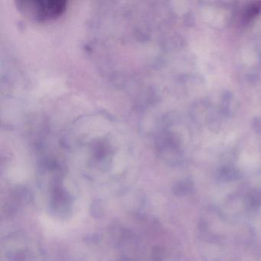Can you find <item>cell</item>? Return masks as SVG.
Instances as JSON below:
<instances>
[{
    "label": "cell",
    "mask_w": 261,
    "mask_h": 261,
    "mask_svg": "<svg viewBox=\"0 0 261 261\" xmlns=\"http://www.w3.org/2000/svg\"><path fill=\"white\" fill-rule=\"evenodd\" d=\"M19 9L37 21H48L59 17L66 10L67 2L51 1H23L18 3Z\"/></svg>",
    "instance_id": "obj_1"
},
{
    "label": "cell",
    "mask_w": 261,
    "mask_h": 261,
    "mask_svg": "<svg viewBox=\"0 0 261 261\" xmlns=\"http://www.w3.org/2000/svg\"><path fill=\"white\" fill-rule=\"evenodd\" d=\"M261 13V1L253 2L248 5L243 13L242 22L247 24L257 17Z\"/></svg>",
    "instance_id": "obj_2"
}]
</instances>
